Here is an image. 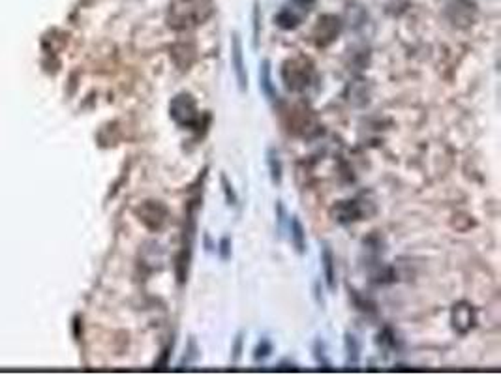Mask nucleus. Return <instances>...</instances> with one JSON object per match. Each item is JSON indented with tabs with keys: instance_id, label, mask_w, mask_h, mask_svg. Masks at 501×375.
<instances>
[{
	"instance_id": "nucleus-1",
	"label": "nucleus",
	"mask_w": 501,
	"mask_h": 375,
	"mask_svg": "<svg viewBox=\"0 0 501 375\" xmlns=\"http://www.w3.org/2000/svg\"><path fill=\"white\" fill-rule=\"evenodd\" d=\"M312 77H314V66L305 57L289 58L282 66V79H284L286 89L291 92L305 90L310 85Z\"/></svg>"
},
{
	"instance_id": "nucleus-2",
	"label": "nucleus",
	"mask_w": 501,
	"mask_h": 375,
	"mask_svg": "<svg viewBox=\"0 0 501 375\" xmlns=\"http://www.w3.org/2000/svg\"><path fill=\"white\" fill-rule=\"evenodd\" d=\"M169 115L180 128H196L201 121L196 100L190 94H177L169 103Z\"/></svg>"
},
{
	"instance_id": "nucleus-3",
	"label": "nucleus",
	"mask_w": 501,
	"mask_h": 375,
	"mask_svg": "<svg viewBox=\"0 0 501 375\" xmlns=\"http://www.w3.org/2000/svg\"><path fill=\"white\" fill-rule=\"evenodd\" d=\"M342 30V23L334 15H323L317 19L316 30H314V38L319 47H327L338 38V34Z\"/></svg>"
},
{
	"instance_id": "nucleus-4",
	"label": "nucleus",
	"mask_w": 501,
	"mask_h": 375,
	"mask_svg": "<svg viewBox=\"0 0 501 375\" xmlns=\"http://www.w3.org/2000/svg\"><path fill=\"white\" fill-rule=\"evenodd\" d=\"M231 66L235 70L237 85L241 92L248 90V73H246V64H244V57H242V42L239 32H233L231 36Z\"/></svg>"
},
{
	"instance_id": "nucleus-5",
	"label": "nucleus",
	"mask_w": 501,
	"mask_h": 375,
	"mask_svg": "<svg viewBox=\"0 0 501 375\" xmlns=\"http://www.w3.org/2000/svg\"><path fill=\"white\" fill-rule=\"evenodd\" d=\"M450 321H452V329L458 334H468V332L475 326V310L473 306L468 302H458L452 306V312H450Z\"/></svg>"
},
{
	"instance_id": "nucleus-6",
	"label": "nucleus",
	"mask_w": 501,
	"mask_h": 375,
	"mask_svg": "<svg viewBox=\"0 0 501 375\" xmlns=\"http://www.w3.org/2000/svg\"><path fill=\"white\" fill-rule=\"evenodd\" d=\"M260 90L265 94L266 100L274 102L278 98L276 87L273 83V68H271V60L265 58L260 66Z\"/></svg>"
},
{
	"instance_id": "nucleus-7",
	"label": "nucleus",
	"mask_w": 501,
	"mask_h": 375,
	"mask_svg": "<svg viewBox=\"0 0 501 375\" xmlns=\"http://www.w3.org/2000/svg\"><path fill=\"white\" fill-rule=\"evenodd\" d=\"M332 214H334V220L338 223H351L355 222V220H361L362 210L359 209L357 201H342V203L334 207Z\"/></svg>"
},
{
	"instance_id": "nucleus-8",
	"label": "nucleus",
	"mask_w": 501,
	"mask_h": 375,
	"mask_svg": "<svg viewBox=\"0 0 501 375\" xmlns=\"http://www.w3.org/2000/svg\"><path fill=\"white\" fill-rule=\"evenodd\" d=\"M321 265H323V276L327 287H329V291H334L337 289V268H334L337 263H334V255H332L329 246H323V250H321Z\"/></svg>"
},
{
	"instance_id": "nucleus-9",
	"label": "nucleus",
	"mask_w": 501,
	"mask_h": 375,
	"mask_svg": "<svg viewBox=\"0 0 501 375\" xmlns=\"http://www.w3.org/2000/svg\"><path fill=\"white\" fill-rule=\"evenodd\" d=\"M266 166H269V175L273 180L274 186L282 184V178H284V166H282V159H280V152L271 146L266 150Z\"/></svg>"
},
{
	"instance_id": "nucleus-10",
	"label": "nucleus",
	"mask_w": 501,
	"mask_h": 375,
	"mask_svg": "<svg viewBox=\"0 0 501 375\" xmlns=\"http://www.w3.org/2000/svg\"><path fill=\"white\" fill-rule=\"evenodd\" d=\"M289 231H291V244H293V248H295V252H297L298 255H305L306 254V229L297 216L291 218V222H289Z\"/></svg>"
},
{
	"instance_id": "nucleus-11",
	"label": "nucleus",
	"mask_w": 501,
	"mask_h": 375,
	"mask_svg": "<svg viewBox=\"0 0 501 375\" xmlns=\"http://www.w3.org/2000/svg\"><path fill=\"white\" fill-rule=\"evenodd\" d=\"M346 351H348L349 364L357 366V363H359V356H361V344H359V340H357L355 334H349V332H346Z\"/></svg>"
},
{
	"instance_id": "nucleus-12",
	"label": "nucleus",
	"mask_w": 501,
	"mask_h": 375,
	"mask_svg": "<svg viewBox=\"0 0 501 375\" xmlns=\"http://www.w3.org/2000/svg\"><path fill=\"white\" fill-rule=\"evenodd\" d=\"M220 182H222V191L223 195H226V203L231 204V207H235V204L239 203V198H237L235 190H233V184H231L228 180V177H226V173L220 175Z\"/></svg>"
},
{
	"instance_id": "nucleus-13",
	"label": "nucleus",
	"mask_w": 501,
	"mask_h": 375,
	"mask_svg": "<svg viewBox=\"0 0 501 375\" xmlns=\"http://www.w3.org/2000/svg\"><path fill=\"white\" fill-rule=\"evenodd\" d=\"M276 23H278V26H282V28H286V30H291V28H295V26L298 25V19L293 15L289 10H284V12H280L278 13V17H276Z\"/></svg>"
},
{
	"instance_id": "nucleus-14",
	"label": "nucleus",
	"mask_w": 501,
	"mask_h": 375,
	"mask_svg": "<svg viewBox=\"0 0 501 375\" xmlns=\"http://www.w3.org/2000/svg\"><path fill=\"white\" fill-rule=\"evenodd\" d=\"M271 353H273V344H271L269 340H261L254 351V360L255 363H263Z\"/></svg>"
},
{
	"instance_id": "nucleus-15",
	"label": "nucleus",
	"mask_w": 501,
	"mask_h": 375,
	"mask_svg": "<svg viewBox=\"0 0 501 375\" xmlns=\"http://www.w3.org/2000/svg\"><path fill=\"white\" fill-rule=\"evenodd\" d=\"M252 19H254V49L260 47V34H261V12H260V2H254V13H252Z\"/></svg>"
},
{
	"instance_id": "nucleus-16",
	"label": "nucleus",
	"mask_w": 501,
	"mask_h": 375,
	"mask_svg": "<svg viewBox=\"0 0 501 375\" xmlns=\"http://www.w3.org/2000/svg\"><path fill=\"white\" fill-rule=\"evenodd\" d=\"M218 254H220V259L222 261L231 259V238L228 235L222 236V241L218 244Z\"/></svg>"
},
{
	"instance_id": "nucleus-17",
	"label": "nucleus",
	"mask_w": 501,
	"mask_h": 375,
	"mask_svg": "<svg viewBox=\"0 0 501 375\" xmlns=\"http://www.w3.org/2000/svg\"><path fill=\"white\" fill-rule=\"evenodd\" d=\"M242 342H244V334L239 332L235 338V344H233V363H239V358H241V353H242Z\"/></svg>"
},
{
	"instance_id": "nucleus-18",
	"label": "nucleus",
	"mask_w": 501,
	"mask_h": 375,
	"mask_svg": "<svg viewBox=\"0 0 501 375\" xmlns=\"http://www.w3.org/2000/svg\"><path fill=\"white\" fill-rule=\"evenodd\" d=\"M276 210H278V231H282V222H284V204H282V201H276Z\"/></svg>"
},
{
	"instance_id": "nucleus-19",
	"label": "nucleus",
	"mask_w": 501,
	"mask_h": 375,
	"mask_svg": "<svg viewBox=\"0 0 501 375\" xmlns=\"http://www.w3.org/2000/svg\"><path fill=\"white\" fill-rule=\"evenodd\" d=\"M295 2H297V4H300V6H310L314 0H295Z\"/></svg>"
}]
</instances>
